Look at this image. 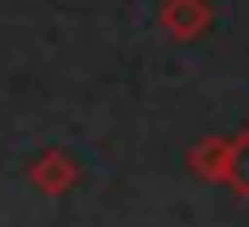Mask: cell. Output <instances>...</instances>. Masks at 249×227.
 I'll return each instance as SVG.
<instances>
[{"instance_id":"cell-1","label":"cell","mask_w":249,"mask_h":227,"mask_svg":"<svg viewBox=\"0 0 249 227\" xmlns=\"http://www.w3.org/2000/svg\"><path fill=\"white\" fill-rule=\"evenodd\" d=\"M158 22H162V31H166L175 44H193V39H201V35L210 31L214 4H210V0H162Z\"/></svg>"},{"instance_id":"cell-2","label":"cell","mask_w":249,"mask_h":227,"mask_svg":"<svg viewBox=\"0 0 249 227\" xmlns=\"http://www.w3.org/2000/svg\"><path fill=\"white\" fill-rule=\"evenodd\" d=\"M26 179L35 192L44 197H66L74 184H79V162L66 153V149H44L31 166H26Z\"/></svg>"},{"instance_id":"cell-3","label":"cell","mask_w":249,"mask_h":227,"mask_svg":"<svg viewBox=\"0 0 249 227\" xmlns=\"http://www.w3.org/2000/svg\"><path fill=\"white\" fill-rule=\"evenodd\" d=\"M228 144L232 136H201L193 149H188V171L206 184H223L228 175Z\"/></svg>"},{"instance_id":"cell-4","label":"cell","mask_w":249,"mask_h":227,"mask_svg":"<svg viewBox=\"0 0 249 227\" xmlns=\"http://www.w3.org/2000/svg\"><path fill=\"white\" fill-rule=\"evenodd\" d=\"M223 184L236 197L249 201V131L232 136V144H228V175H223Z\"/></svg>"}]
</instances>
